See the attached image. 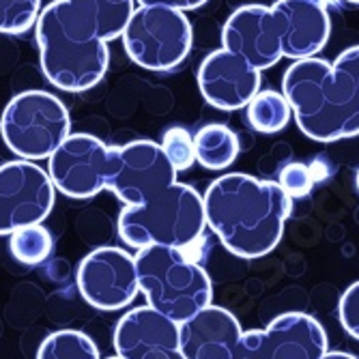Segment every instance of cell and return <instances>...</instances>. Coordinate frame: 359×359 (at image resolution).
<instances>
[{
	"instance_id": "obj_17",
	"label": "cell",
	"mask_w": 359,
	"mask_h": 359,
	"mask_svg": "<svg viewBox=\"0 0 359 359\" xmlns=\"http://www.w3.org/2000/svg\"><path fill=\"white\" fill-rule=\"evenodd\" d=\"M196 161L207 170H226L235 164L241 153V142L231 127L209 123L194 136Z\"/></svg>"
},
{
	"instance_id": "obj_23",
	"label": "cell",
	"mask_w": 359,
	"mask_h": 359,
	"mask_svg": "<svg viewBox=\"0 0 359 359\" xmlns=\"http://www.w3.org/2000/svg\"><path fill=\"white\" fill-rule=\"evenodd\" d=\"M278 185L284 189V194L290 201L304 198V196H308L314 187V172L310 166L299 164V161H292V164H286L280 170Z\"/></svg>"
},
{
	"instance_id": "obj_14",
	"label": "cell",
	"mask_w": 359,
	"mask_h": 359,
	"mask_svg": "<svg viewBox=\"0 0 359 359\" xmlns=\"http://www.w3.org/2000/svg\"><path fill=\"white\" fill-rule=\"evenodd\" d=\"M198 88L205 102L217 110H241L260 90V72L224 48L213 50L198 69Z\"/></svg>"
},
{
	"instance_id": "obj_28",
	"label": "cell",
	"mask_w": 359,
	"mask_h": 359,
	"mask_svg": "<svg viewBox=\"0 0 359 359\" xmlns=\"http://www.w3.org/2000/svg\"><path fill=\"white\" fill-rule=\"evenodd\" d=\"M308 3H316V5H323V7H327V0H308Z\"/></svg>"
},
{
	"instance_id": "obj_20",
	"label": "cell",
	"mask_w": 359,
	"mask_h": 359,
	"mask_svg": "<svg viewBox=\"0 0 359 359\" xmlns=\"http://www.w3.org/2000/svg\"><path fill=\"white\" fill-rule=\"evenodd\" d=\"M9 237L11 254L22 265H39L52 254V235L41 224L20 228Z\"/></svg>"
},
{
	"instance_id": "obj_9",
	"label": "cell",
	"mask_w": 359,
	"mask_h": 359,
	"mask_svg": "<svg viewBox=\"0 0 359 359\" xmlns=\"http://www.w3.org/2000/svg\"><path fill=\"white\" fill-rule=\"evenodd\" d=\"M56 189L48 170L15 159L0 166V235L41 224L54 207Z\"/></svg>"
},
{
	"instance_id": "obj_13",
	"label": "cell",
	"mask_w": 359,
	"mask_h": 359,
	"mask_svg": "<svg viewBox=\"0 0 359 359\" xmlns=\"http://www.w3.org/2000/svg\"><path fill=\"white\" fill-rule=\"evenodd\" d=\"M114 348L121 359H185L179 325L149 306L121 316L114 330Z\"/></svg>"
},
{
	"instance_id": "obj_24",
	"label": "cell",
	"mask_w": 359,
	"mask_h": 359,
	"mask_svg": "<svg viewBox=\"0 0 359 359\" xmlns=\"http://www.w3.org/2000/svg\"><path fill=\"white\" fill-rule=\"evenodd\" d=\"M338 316L344 332L351 338L359 340V280L342 292L338 304Z\"/></svg>"
},
{
	"instance_id": "obj_3",
	"label": "cell",
	"mask_w": 359,
	"mask_h": 359,
	"mask_svg": "<svg viewBox=\"0 0 359 359\" xmlns=\"http://www.w3.org/2000/svg\"><path fill=\"white\" fill-rule=\"evenodd\" d=\"M205 219L219 243L239 258H263L278 248L290 215V198L278 181L243 172L215 179L207 194Z\"/></svg>"
},
{
	"instance_id": "obj_1",
	"label": "cell",
	"mask_w": 359,
	"mask_h": 359,
	"mask_svg": "<svg viewBox=\"0 0 359 359\" xmlns=\"http://www.w3.org/2000/svg\"><path fill=\"white\" fill-rule=\"evenodd\" d=\"M125 203L118 235L129 248L168 245L185 250L205 233V203L153 140L110 147L108 187Z\"/></svg>"
},
{
	"instance_id": "obj_31",
	"label": "cell",
	"mask_w": 359,
	"mask_h": 359,
	"mask_svg": "<svg viewBox=\"0 0 359 359\" xmlns=\"http://www.w3.org/2000/svg\"><path fill=\"white\" fill-rule=\"evenodd\" d=\"M108 359H121V357H108Z\"/></svg>"
},
{
	"instance_id": "obj_8",
	"label": "cell",
	"mask_w": 359,
	"mask_h": 359,
	"mask_svg": "<svg viewBox=\"0 0 359 359\" xmlns=\"http://www.w3.org/2000/svg\"><path fill=\"white\" fill-rule=\"evenodd\" d=\"M327 353L323 325L304 312L276 316L265 330L241 334L233 359H320Z\"/></svg>"
},
{
	"instance_id": "obj_2",
	"label": "cell",
	"mask_w": 359,
	"mask_h": 359,
	"mask_svg": "<svg viewBox=\"0 0 359 359\" xmlns=\"http://www.w3.org/2000/svg\"><path fill=\"white\" fill-rule=\"evenodd\" d=\"M136 0H54L39 11L35 32L46 78L60 90L97 86L110 65L108 43L123 37Z\"/></svg>"
},
{
	"instance_id": "obj_18",
	"label": "cell",
	"mask_w": 359,
	"mask_h": 359,
	"mask_svg": "<svg viewBox=\"0 0 359 359\" xmlns=\"http://www.w3.org/2000/svg\"><path fill=\"white\" fill-rule=\"evenodd\" d=\"M292 118L286 97L278 90H258L248 104V121L258 134H278Z\"/></svg>"
},
{
	"instance_id": "obj_5",
	"label": "cell",
	"mask_w": 359,
	"mask_h": 359,
	"mask_svg": "<svg viewBox=\"0 0 359 359\" xmlns=\"http://www.w3.org/2000/svg\"><path fill=\"white\" fill-rule=\"evenodd\" d=\"M134 258L140 292L155 312L181 325L211 306V278L183 250L149 245L138 250Z\"/></svg>"
},
{
	"instance_id": "obj_12",
	"label": "cell",
	"mask_w": 359,
	"mask_h": 359,
	"mask_svg": "<svg viewBox=\"0 0 359 359\" xmlns=\"http://www.w3.org/2000/svg\"><path fill=\"white\" fill-rule=\"evenodd\" d=\"M222 48L248 60L254 69H271L284 58L282 35L271 7L245 5L228 15L222 28Z\"/></svg>"
},
{
	"instance_id": "obj_29",
	"label": "cell",
	"mask_w": 359,
	"mask_h": 359,
	"mask_svg": "<svg viewBox=\"0 0 359 359\" xmlns=\"http://www.w3.org/2000/svg\"><path fill=\"white\" fill-rule=\"evenodd\" d=\"M355 187H357V191H359V170H357V175H355Z\"/></svg>"
},
{
	"instance_id": "obj_11",
	"label": "cell",
	"mask_w": 359,
	"mask_h": 359,
	"mask_svg": "<svg viewBox=\"0 0 359 359\" xmlns=\"http://www.w3.org/2000/svg\"><path fill=\"white\" fill-rule=\"evenodd\" d=\"M78 290L82 299L97 310L127 308L140 290L136 258L121 248L93 250L78 267Z\"/></svg>"
},
{
	"instance_id": "obj_25",
	"label": "cell",
	"mask_w": 359,
	"mask_h": 359,
	"mask_svg": "<svg viewBox=\"0 0 359 359\" xmlns=\"http://www.w3.org/2000/svg\"><path fill=\"white\" fill-rule=\"evenodd\" d=\"M334 65L338 69H342L344 74H348L353 78V82L357 84V88H359V46H353V48L344 50L334 60Z\"/></svg>"
},
{
	"instance_id": "obj_21",
	"label": "cell",
	"mask_w": 359,
	"mask_h": 359,
	"mask_svg": "<svg viewBox=\"0 0 359 359\" xmlns=\"http://www.w3.org/2000/svg\"><path fill=\"white\" fill-rule=\"evenodd\" d=\"M41 0H0V32L22 35L37 24Z\"/></svg>"
},
{
	"instance_id": "obj_16",
	"label": "cell",
	"mask_w": 359,
	"mask_h": 359,
	"mask_svg": "<svg viewBox=\"0 0 359 359\" xmlns=\"http://www.w3.org/2000/svg\"><path fill=\"white\" fill-rule=\"evenodd\" d=\"M243 330L239 318L222 306H207L179 325L185 359H233Z\"/></svg>"
},
{
	"instance_id": "obj_19",
	"label": "cell",
	"mask_w": 359,
	"mask_h": 359,
	"mask_svg": "<svg viewBox=\"0 0 359 359\" xmlns=\"http://www.w3.org/2000/svg\"><path fill=\"white\" fill-rule=\"evenodd\" d=\"M37 359H102V355L86 334L78 330H60L41 342Z\"/></svg>"
},
{
	"instance_id": "obj_6",
	"label": "cell",
	"mask_w": 359,
	"mask_h": 359,
	"mask_svg": "<svg viewBox=\"0 0 359 359\" xmlns=\"http://www.w3.org/2000/svg\"><path fill=\"white\" fill-rule=\"evenodd\" d=\"M72 134L69 110L48 90H26L5 106L0 136L20 159H48Z\"/></svg>"
},
{
	"instance_id": "obj_7",
	"label": "cell",
	"mask_w": 359,
	"mask_h": 359,
	"mask_svg": "<svg viewBox=\"0 0 359 359\" xmlns=\"http://www.w3.org/2000/svg\"><path fill=\"white\" fill-rule=\"evenodd\" d=\"M123 46L127 56L147 72H170L191 50V24L183 11L138 7L129 18Z\"/></svg>"
},
{
	"instance_id": "obj_15",
	"label": "cell",
	"mask_w": 359,
	"mask_h": 359,
	"mask_svg": "<svg viewBox=\"0 0 359 359\" xmlns=\"http://www.w3.org/2000/svg\"><path fill=\"white\" fill-rule=\"evenodd\" d=\"M282 35V54L292 60L314 58L330 41L327 7L308 0H278L271 5Z\"/></svg>"
},
{
	"instance_id": "obj_27",
	"label": "cell",
	"mask_w": 359,
	"mask_h": 359,
	"mask_svg": "<svg viewBox=\"0 0 359 359\" xmlns=\"http://www.w3.org/2000/svg\"><path fill=\"white\" fill-rule=\"evenodd\" d=\"M320 359H357V357L351 353H342V351H327Z\"/></svg>"
},
{
	"instance_id": "obj_4",
	"label": "cell",
	"mask_w": 359,
	"mask_h": 359,
	"mask_svg": "<svg viewBox=\"0 0 359 359\" xmlns=\"http://www.w3.org/2000/svg\"><path fill=\"white\" fill-rule=\"evenodd\" d=\"M282 95L310 140L338 142L359 136V88L334 62L318 56L295 60L282 78Z\"/></svg>"
},
{
	"instance_id": "obj_10",
	"label": "cell",
	"mask_w": 359,
	"mask_h": 359,
	"mask_svg": "<svg viewBox=\"0 0 359 359\" xmlns=\"http://www.w3.org/2000/svg\"><path fill=\"white\" fill-rule=\"evenodd\" d=\"M110 147L90 134H69L50 157L48 177L54 189L76 201L93 198L108 187Z\"/></svg>"
},
{
	"instance_id": "obj_22",
	"label": "cell",
	"mask_w": 359,
	"mask_h": 359,
	"mask_svg": "<svg viewBox=\"0 0 359 359\" xmlns=\"http://www.w3.org/2000/svg\"><path fill=\"white\" fill-rule=\"evenodd\" d=\"M161 151L166 153L168 161L177 172L189 170L196 161V151H194V136H189L187 129L183 127H170L166 129L164 138H161Z\"/></svg>"
},
{
	"instance_id": "obj_30",
	"label": "cell",
	"mask_w": 359,
	"mask_h": 359,
	"mask_svg": "<svg viewBox=\"0 0 359 359\" xmlns=\"http://www.w3.org/2000/svg\"><path fill=\"white\" fill-rule=\"evenodd\" d=\"M344 3H351V5H359V0H344Z\"/></svg>"
},
{
	"instance_id": "obj_26",
	"label": "cell",
	"mask_w": 359,
	"mask_h": 359,
	"mask_svg": "<svg viewBox=\"0 0 359 359\" xmlns=\"http://www.w3.org/2000/svg\"><path fill=\"white\" fill-rule=\"evenodd\" d=\"M209 0H138L140 7H168V9H177V11H194L203 7Z\"/></svg>"
}]
</instances>
